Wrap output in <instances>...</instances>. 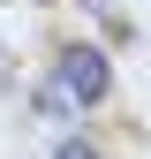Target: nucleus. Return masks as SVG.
I'll return each instance as SVG.
<instances>
[{
	"mask_svg": "<svg viewBox=\"0 0 151 159\" xmlns=\"http://www.w3.org/2000/svg\"><path fill=\"white\" fill-rule=\"evenodd\" d=\"M53 159H98V152H91V144H83V136H68V144H61V152H53Z\"/></svg>",
	"mask_w": 151,
	"mask_h": 159,
	"instance_id": "3",
	"label": "nucleus"
},
{
	"mask_svg": "<svg viewBox=\"0 0 151 159\" xmlns=\"http://www.w3.org/2000/svg\"><path fill=\"white\" fill-rule=\"evenodd\" d=\"M30 106H38V114H45V121H68V114H76V106H68V98H61V91H53V84H45V91H38V98H30Z\"/></svg>",
	"mask_w": 151,
	"mask_h": 159,
	"instance_id": "2",
	"label": "nucleus"
},
{
	"mask_svg": "<svg viewBox=\"0 0 151 159\" xmlns=\"http://www.w3.org/2000/svg\"><path fill=\"white\" fill-rule=\"evenodd\" d=\"M53 91L68 98V106H98L113 91V68L98 46H61V61H53Z\"/></svg>",
	"mask_w": 151,
	"mask_h": 159,
	"instance_id": "1",
	"label": "nucleus"
}]
</instances>
